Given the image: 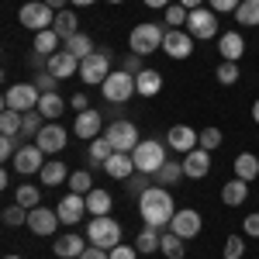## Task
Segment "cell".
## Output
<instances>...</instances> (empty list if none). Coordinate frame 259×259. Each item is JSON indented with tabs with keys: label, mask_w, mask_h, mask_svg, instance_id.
<instances>
[{
	"label": "cell",
	"mask_w": 259,
	"mask_h": 259,
	"mask_svg": "<svg viewBox=\"0 0 259 259\" xmlns=\"http://www.w3.org/2000/svg\"><path fill=\"white\" fill-rule=\"evenodd\" d=\"M139 214L142 221L149 225V228H169V221H173V214H177V207H173V197L162 190V187H149L145 194L139 197Z\"/></svg>",
	"instance_id": "cell-1"
},
{
	"label": "cell",
	"mask_w": 259,
	"mask_h": 259,
	"mask_svg": "<svg viewBox=\"0 0 259 259\" xmlns=\"http://www.w3.org/2000/svg\"><path fill=\"white\" fill-rule=\"evenodd\" d=\"M18 21H21V28H28V31H49L52 24H56V11L45 4V0H31V4H21V11H18Z\"/></svg>",
	"instance_id": "cell-2"
},
{
	"label": "cell",
	"mask_w": 259,
	"mask_h": 259,
	"mask_svg": "<svg viewBox=\"0 0 259 259\" xmlns=\"http://www.w3.org/2000/svg\"><path fill=\"white\" fill-rule=\"evenodd\" d=\"M132 159H135V169L139 173H159V166L166 162V145L159 139H142L135 145V152H132Z\"/></svg>",
	"instance_id": "cell-3"
},
{
	"label": "cell",
	"mask_w": 259,
	"mask_h": 259,
	"mask_svg": "<svg viewBox=\"0 0 259 259\" xmlns=\"http://www.w3.org/2000/svg\"><path fill=\"white\" fill-rule=\"evenodd\" d=\"M87 242L90 245H100V249H114V245H121V225L114 218H107V214H100V218H90V225H87Z\"/></svg>",
	"instance_id": "cell-4"
},
{
	"label": "cell",
	"mask_w": 259,
	"mask_h": 259,
	"mask_svg": "<svg viewBox=\"0 0 259 259\" xmlns=\"http://www.w3.org/2000/svg\"><path fill=\"white\" fill-rule=\"evenodd\" d=\"M162 38H166V31H162L159 24H152V21H142L132 28V35H128V45H132V52H139V56H149V52H159Z\"/></svg>",
	"instance_id": "cell-5"
},
{
	"label": "cell",
	"mask_w": 259,
	"mask_h": 259,
	"mask_svg": "<svg viewBox=\"0 0 259 259\" xmlns=\"http://www.w3.org/2000/svg\"><path fill=\"white\" fill-rule=\"evenodd\" d=\"M38 100H41V90L35 83H14L4 94V107H11L18 114H28V111H38Z\"/></svg>",
	"instance_id": "cell-6"
},
{
	"label": "cell",
	"mask_w": 259,
	"mask_h": 259,
	"mask_svg": "<svg viewBox=\"0 0 259 259\" xmlns=\"http://www.w3.org/2000/svg\"><path fill=\"white\" fill-rule=\"evenodd\" d=\"M100 90H104V100H107V104H128L132 94H139V90H135V76L124 73V69L111 73L107 80L100 83Z\"/></svg>",
	"instance_id": "cell-7"
},
{
	"label": "cell",
	"mask_w": 259,
	"mask_h": 259,
	"mask_svg": "<svg viewBox=\"0 0 259 259\" xmlns=\"http://www.w3.org/2000/svg\"><path fill=\"white\" fill-rule=\"evenodd\" d=\"M104 139L114 145V152H135V145H139V128H135V121H111V128H107V135Z\"/></svg>",
	"instance_id": "cell-8"
},
{
	"label": "cell",
	"mask_w": 259,
	"mask_h": 259,
	"mask_svg": "<svg viewBox=\"0 0 259 259\" xmlns=\"http://www.w3.org/2000/svg\"><path fill=\"white\" fill-rule=\"evenodd\" d=\"M107 76H111V52L107 49H100V52H94V56H87L80 62V80L83 83H104Z\"/></svg>",
	"instance_id": "cell-9"
},
{
	"label": "cell",
	"mask_w": 259,
	"mask_h": 259,
	"mask_svg": "<svg viewBox=\"0 0 259 259\" xmlns=\"http://www.w3.org/2000/svg\"><path fill=\"white\" fill-rule=\"evenodd\" d=\"M66 139H69V132L62 128L59 121H45V128L35 135V145H38L45 156H52V152H62L66 149Z\"/></svg>",
	"instance_id": "cell-10"
},
{
	"label": "cell",
	"mask_w": 259,
	"mask_h": 259,
	"mask_svg": "<svg viewBox=\"0 0 259 259\" xmlns=\"http://www.w3.org/2000/svg\"><path fill=\"white\" fill-rule=\"evenodd\" d=\"M187 31H190L194 38H214V31H218V18H214V11H211V7H197V11H190V18H187Z\"/></svg>",
	"instance_id": "cell-11"
},
{
	"label": "cell",
	"mask_w": 259,
	"mask_h": 259,
	"mask_svg": "<svg viewBox=\"0 0 259 259\" xmlns=\"http://www.w3.org/2000/svg\"><path fill=\"white\" fill-rule=\"evenodd\" d=\"M162 52H166L169 59H190V52H194V35H190V31H180V28H169L166 38H162Z\"/></svg>",
	"instance_id": "cell-12"
},
{
	"label": "cell",
	"mask_w": 259,
	"mask_h": 259,
	"mask_svg": "<svg viewBox=\"0 0 259 259\" xmlns=\"http://www.w3.org/2000/svg\"><path fill=\"white\" fill-rule=\"evenodd\" d=\"M166 145L187 156V152H194V149L200 145V132H194L190 124H173V128L166 132Z\"/></svg>",
	"instance_id": "cell-13"
},
{
	"label": "cell",
	"mask_w": 259,
	"mask_h": 259,
	"mask_svg": "<svg viewBox=\"0 0 259 259\" xmlns=\"http://www.w3.org/2000/svg\"><path fill=\"white\" fill-rule=\"evenodd\" d=\"M59 211H49V207H31L28 211V228L35 232V235H56V228H59Z\"/></svg>",
	"instance_id": "cell-14"
},
{
	"label": "cell",
	"mask_w": 259,
	"mask_h": 259,
	"mask_svg": "<svg viewBox=\"0 0 259 259\" xmlns=\"http://www.w3.org/2000/svg\"><path fill=\"white\" fill-rule=\"evenodd\" d=\"M45 152H41L38 145H21L18 156H14V169H18L21 177H31V173H41V166H45V159H41Z\"/></svg>",
	"instance_id": "cell-15"
},
{
	"label": "cell",
	"mask_w": 259,
	"mask_h": 259,
	"mask_svg": "<svg viewBox=\"0 0 259 259\" xmlns=\"http://www.w3.org/2000/svg\"><path fill=\"white\" fill-rule=\"evenodd\" d=\"M56 211H59V221H62V225H76L83 214H90V211H87V197H83V194H66V197L59 200V207H56Z\"/></svg>",
	"instance_id": "cell-16"
},
{
	"label": "cell",
	"mask_w": 259,
	"mask_h": 259,
	"mask_svg": "<svg viewBox=\"0 0 259 259\" xmlns=\"http://www.w3.org/2000/svg\"><path fill=\"white\" fill-rule=\"evenodd\" d=\"M169 232H177L180 239H194V235L200 232V214L194 211V207L177 211V214H173V221H169Z\"/></svg>",
	"instance_id": "cell-17"
},
{
	"label": "cell",
	"mask_w": 259,
	"mask_h": 259,
	"mask_svg": "<svg viewBox=\"0 0 259 259\" xmlns=\"http://www.w3.org/2000/svg\"><path fill=\"white\" fill-rule=\"evenodd\" d=\"M100 128H104V118H100V111H94V107L80 111V114H76V124H73L76 139H87V142H94V139H97V132H100Z\"/></svg>",
	"instance_id": "cell-18"
},
{
	"label": "cell",
	"mask_w": 259,
	"mask_h": 259,
	"mask_svg": "<svg viewBox=\"0 0 259 259\" xmlns=\"http://www.w3.org/2000/svg\"><path fill=\"white\" fill-rule=\"evenodd\" d=\"M49 73H52L56 80L76 76V73H80V59H76V56H69L66 49H59L56 56H49Z\"/></svg>",
	"instance_id": "cell-19"
},
{
	"label": "cell",
	"mask_w": 259,
	"mask_h": 259,
	"mask_svg": "<svg viewBox=\"0 0 259 259\" xmlns=\"http://www.w3.org/2000/svg\"><path fill=\"white\" fill-rule=\"evenodd\" d=\"M207 173H211V152H204V149H194V152H187V159H183V177L204 180Z\"/></svg>",
	"instance_id": "cell-20"
},
{
	"label": "cell",
	"mask_w": 259,
	"mask_h": 259,
	"mask_svg": "<svg viewBox=\"0 0 259 259\" xmlns=\"http://www.w3.org/2000/svg\"><path fill=\"white\" fill-rule=\"evenodd\" d=\"M52 252L59 259H80L87 252V242L76 235V232H69V235H59V239L52 242Z\"/></svg>",
	"instance_id": "cell-21"
},
{
	"label": "cell",
	"mask_w": 259,
	"mask_h": 259,
	"mask_svg": "<svg viewBox=\"0 0 259 259\" xmlns=\"http://www.w3.org/2000/svg\"><path fill=\"white\" fill-rule=\"evenodd\" d=\"M218 52H221L225 62H239L245 56V38H242L239 31H225L218 38Z\"/></svg>",
	"instance_id": "cell-22"
},
{
	"label": "cell",
	"mask_w": 259,
	"mask_h": 259,
	"mask_svg": "<svg viewBox=\"0 0 259 259\" xmlns=\"http://www.w3.org/2000/svg\"><path fill=\"white\" fill-rule=\"evenodd\" d=\"M104 173L111 180H128L135 173V159H132V152H114L111 159L104 162Z\"/></svg>",
	"instance_id": "cell-23"
},
{
	"label": "cell",
	"mask_w": 259,
	"mask_h": 259,
	"mask_svg": "<svg viewBox=\"0 0 259 259\" xmlns=\"http://www.w3.org/2000/svg\"><path fill=\"white\" fill-rule=\"evenodd\" d=\"M135 90H139V97H156L162 90V73L159 69H142L135 76Z\"/></svg>",
	"instance_id": "cell-24"
},
{
	"label": "cell",
	"mask_w": 259,
	"mask_h": 259,
	"mask_svg": "<svg viewBox=\"0 0 259 259\" xmlns=\"http://www.w3.org/2000/svg\"><path fill=\"white\" fill-rule=\"evenodd\" d=\"M245 197H249V183H245V180H228V183H225V187H221V200H225V204H228V207H242V204H245Z\"/></svg>",
	"instance_id": "cell-25"
},
{
	"label": "cell",
	"mask_w": 259,
	"mask_h": 259,
	"mask_svg": "<svg viewBox=\"0 0 259 259\" xmlns=\"http://www.w3.org/2000/svg\"><path fill=\"white\" fill-rule=\"evenodd\" d=\"M62 49H66L69 56H76L80 62L87 59V56H94V52H97V49H94V38H90V35H83V31H76L73 38H66V41H62Z\"/></svg>",
	"instance_id": "cell-26"
},
{
	"label": "cell",
	"mask_w": 259,
	"mask_h": 259,
	"mask_svg": "<svg viewBox=\"0 0 259 259\" xmlns=\"http://www.w3.org/2000/svg\"><path fill=\"white\" fill-rule=\"evenodd\" d=\"M232 166H235V177L245 180V183H252V180L259 177V159L252 156V152H239Z\"/></svg>",
	"instance_id": "cell-27"
},
{
	"label": "cell",
	"mask_w": 259,
	"mask_h": 259,
	"mask_svg": "<svg viewBox=\"0 0 259 259\" xmlns=\"http://www.w3.org/2000/svg\"><path fill=\"white\" fill-rule=\"evenodd\" d=\"M41 183H45V187H59V183H66V180H69V173H66V162L62 159H49L45 162V166H41Z\"/></svg>",
	"instance_id": "cell-28"
},
{
	"label": "cell",
	"mask_w": 259,
	"mask_h": 259,
	"mask_svg": "<svg viewBox=\"0 0 259 259\" xmlns=\"http://www.w3.org/2000/svg\"><path fill=\"white\" fill-rule=\"evenodd\" d=\"M111 204H114V200H111V194H107V190H100V187H94V190L87 194V211H90L94 218L107 214V211H111Z\"/></svg>",
	"instance_id": "cell-29"
},
{
	"label": "cell",
	"mask_w": 259,
	"mask_h": 259,
	"mask_svg": "<svg viewBox=\"0 0 259 259\" xmlns=\"http://www.w3.org/2000/svg\"><path fill=\"white\" fill-rule=\"evenodd\" d=\"M38 111H41V118H45V121H59V114L66 111V100H62L59 94H41Z\"/></svg>",
	"instance_id": "cell-30"
},
{
	"label": "cell",
	"mask_w": 259,
	"mask_h": 259,
	"mask_svg": "<svg viewBox=\"0 0 259 259\" xmlns=\"http://www.w3.org/2000/svg\"><path fill=\"white\" fill-rule=\"evenodd\" d=\"M156 177V187H173L180 177H183V162H177V159H166L159 166V173H152Z\"/></svg>",
	"instance_id": "cell-31"
},
{
	"label": "cell",
	"mask_w": 259,
	"mask_h": 259,
	"mask_svg": "<svg viewBox=\"0 0 259 259\" xmlns=\"http://www.w3.org/2000/svg\"><path fill=\"white\" fill-rule=\"evenodd\" d=\"M52 31H56L62 41L73 38V35H76V14H73L69 7H66V11H59V14H56V24H52Z\"/></svg>",
	"instance_id": "cell-32"
},
{
	"label": "cell",
	"mask_w": 259,
	"mask_h": 259,
	"mask_svg": "<svg viewBox=\"0 0 259 259\" xmlns=\"http://www.w3.org/2000/svg\"><path fill=\"white\" fill-rule=\"evenodd\" d=\"M59 45H62V38L52 31V28L35 35V52H38V56H56V52H59Z\"/></svg>",
	"instance_id": "cell-33"
},
{
	"label": "cell",
	"mask_w": 259,
	"mask_h": 259,
	"mask_svg": "<svg viewBox=\"0 0 259 259\" xmlns=\"http://www.w3.org/2000/svg\"><path fill=\"white\" fill-rule=\"evenodd\" d=\"M111 156H114V145H111L107 139H94L90 142V166H94V169H100Z\"/></svg>",
	"instance_id": "cell-34"
},
{
	"label": "cell",
	"mask_w": 259,
	"mask_h": 259,
	"mask_svg": "<svg viewBox=\"0 0 259 259\" xmlns=\"http://www.w3.org/2000/svg\"><path fill=\"white\" fill-rule=\"evenodd\" d=\"M159 242H162V232L145 225V228L139 232V239H135V249H139V252H156V249H159Z\"/></svg>",
	"instance_id": "cell-35"
},
{
	"label": "cell",
	"mask_w": 259,
	"mask_h": 259,
	"mask_svg": "<svg viewBox=\"0 0 259 259\" xmlns=\"http://www.w3.org/2000/svg\"><path fill=\"white\" fill-rule=\"evenodd\" d=\"M235 21H242L245 28H259V0H242L235 11Z\"/></svg>",
	"instance_id": "cell-36"
},
{
	"label": "cell",
	"mask_w": 259,
	"mask_h": 259,
	"mask_svg": "<svg viewBox=\"0 0 259 259\" xmlns=\"http://www.w3.org/2000/svg\"><path fill=\"white\" fill-rule=\"evenodd\" d=\"M183 242H187V239H180L177 232H162V242H159L162 256H169V259H183Z\"/></svg>",
	"instance_id": "cell-37"
},
{
	"label": "cell",
	"mask_w": 259,
	"mask_h": 259,
	"mask_svg": "<svg viewBox=\"0 0 259 259\" xmlns=\"http://www.w3.org/2000/svg\"><path fill=\"white\" fill-rule=\"evenodd\" d=\"M41 128H45V118H41V111H28V114H21V139H28V135H38Z\"/></svg>",
	"instance_id": "cell-38"
},
{
	"label": "cell",
	"mask_w": 259,
	"mask_h": 259,
	"mask_svg": "<svg viewBox=\"0 0 259 259\" xmlns=\"http://www.w3.org/2000/svg\"><path fill=\"white\" fill-rule=\"evenodd\" d=\"M69 190H73V194H83V197H87V194L94 190V177H90L87 169H76V173H69Z\"/></svg>",
	"instance_id": "cell-39"
},
{
	"label": "cell",
	"mask_w": 259,
	"mask_h": 259,
	"mask_svg": "<svg viewBox=\"0 0 259 259\" xmlns=\"http://www.w3.org/2000/svg\"><path fill=\"white\" fill-rule=\"evenodd\" d=\"M18 204H21V207H28V211L38 207V204H41V190H38V187H31V183H21V187H18Z\"/></svg>",
	"instance_id": "cell-40"
},
{
	"label": "cell",
	"mask_w": 259,
	"mask_h": 259,
	"mask_svg": "<svg viewBox=\"0 0 259 259\" xmlns=\"http://www.w3.org/2000/svg\"><path fill=\"white\" fill-rule=\"evenodd\" d=\"M0 132H4V135H21V114L18 111L4 107V114H0Z\"/></svg>",
	"instance_id": "cell-41"
},
{
	"label": "cell",
	"mask_w": 259,
	"mask_h": 259,
	"mask_svg": "<svg viewBox=\"0 0 259 259\" xmlns=\"http://www.w3.org/2000/svg\"><path fill=\"white\" fill-rule=\"evenodd\" d=\"M187 18H190V11H187L183 4H169V7H166V24H169V28H183Z\"/></svg>",
	"instance_id": "cell-42"
},
{
	"label": "cell",
	"mask_w": 259,
	"mask_h": 259,
	"mask_svg": "<svg viewBox=\"0 0 259 259\" xmlns=\"http://www.w3.org/2000/svg\"><path fill=\"white\" fill-rule=\"evenodd\" d=\"M214 76H218L221 87H232V83L239 80V62H221L218 69H214Z\"/></svg>",
	"instance_id": "cell-43"
},
{
	"label": "cell",
	"mask_w": 259,
	"mask_h": 259,
	"mask_svg": "<svg viewBox=\"0 0 259 259\" xmlns=\"http://www.w3.org/2000/svg\"><path fill=\"white\" fill-rule=\"evenodd\" d=\"M149 187H152V180H149V173H139V169H135V173L128 177V194H135V197H142V194H145Z\"/></svg>",
	"instance_id": "cell-44"
},
{
	"label": "cell",
	"mask_w": 259,
	"mask_h": 259,
	"mask_svg": "<svg viewBox=\"0 0 259 259\" xmlns=\"http://www.w3.org/2000/svg\"><path fill=\"white\" fill-rule=\"evenodd\" d=\"M218 145H221V132H218V128H214V124L200 132V145H197V149H204V152H214Z\"/></svg>",
	"instance_id": "cell-45"
},
{
	"label": "cell",
	"mask_w": 259,
	"mask_h": 259,
	"mask_svg": "<svg viewBox=\"0 0 259 259\" xmlns=\"http://www.w3.org/2000/svg\"><path fill=\"white\" fill-rule=\"evenodd\" d=\"M121 69H124V73H132V76H139L142 69H149V66H145V56H139V52H128V56L121 59Z\"/></svg>",
	"instance_id": "cell-46"
},
{
	"label": "cell",
	"mask_w": 259,
	"mask_h": 259,
	"mask_svg": "<svg viewBox=\"0 0 259 259\" xmlns=\"http://www.w3.org/2000/svg\"><path fill=\"white\" fill-rule=\"evenodd\" d=\"M4 225H28V207H21V204L4 207Z\"/></svg>",
	"instance_id": "cell-47"
},
{
	"label": "cell",
	"mask_w": 259,
	"mask_h": 259,
	"mask_svg": "<svg viewBox=\"0 0 259 259\" xmlns=\"http://www.w3.org/2000/svg\"><path fill=\"white\" fill-rule=\"evenodd\" d=\"M242 256H245L242 235H228V239H225V259H242Z\"/></svg>",
	"instance_id": "cell-48"
},
{
	"label": "cell",
	"mask_w": 259,
	"mask_h": 259,
	"mask_svg": "<svg viewBox=\"0 0 259 259\" xmlns=\"http://www.w3.org/2000/svg\"><path fill=\"white\" fill-rule=\"evenodd\" d=\"M35 87H38L41 94H56V87H59V80L49 73V69H41L38 76H35Z\"/></svg>",
	"instance_id": "cell-49"
},
{
	"label": "cell",
	"mask_w": 259,
	"mask_h": 259,
	"mask_svg": "<svg viewBox=\"0 0 259 259\" xmlns=\"http://www.w3.org/2000/svg\"><path fill=\"white\" fill-rule=\"evenodd\" d=\"M18 135H4V139H0V156H4V159H14V156H18Z\"/></svg>",
	"instance_id": "cell-50"
},
{
	"label": "cell",
	"mask_w": 259,
	"mask_h": 259,
	"mask_svg": "<svg viewBox=\"0 0 259 259\" xmlns=\"http://www.w3.org/2000/svg\"><path fill=\"white\" fill-rule=\"evenodd\" d=\"M207 4H211V11H214V14H228V11H239L242 0H207Z\"/></svg>",
	"instance_id": "cell-51"
},
{
	"label": "cell",
	"mask_w": 259,
	"mask_h": 259,
	"mask_svg": "<svg viewBox=\"0 0 259 259\" xmlns=\"http://www.w3.org/2000/svg\"><path fill=\"white\" fill-rule=\"evenodd\" d=\"M135 256H139V249L135 245H124V242L111 249V259H135Z\"/></svg>",
	"instance_id": "cell-52"
},
{
	"label": "cell",
	"mask_w": 259,
	"mask_h": 259,
	"mask_svg": "<svg viewBox=\"0 0 259 259\" xmlns=\"http://www.w3.org/2000/svg\"><path fill=\"white\" fill-rule=\"evenodd\" d=\"M80 259H111V252H107V249H100V245H87V252H83Z\"/></svg>",
	"instance_id": "cell-53"
},
{
	"label": "cell",
	"mask_w": 259,
	"mask_h": 259,
	"mask_svg": "<svg viewBox=\"0 0 259 259\" xmlns=\"http://www.w3.org/2000/svg\"><path fill=\"white\" fill-rule=\"evenodd\" d=\"M245 235L259 239V214H249V218H245Z\"/></svg>",
	"instance_id": "cell-54"
},
{
	"label": "cell",
	"mask_w": 259,
	"mask_h": 259,
	"mask_svg": "<svg viewBox=\"0 0 259 259\" xmlns=\"http://www.w3.org/2000/svg\"><path fill=\"white\" fill-rule=\"evenodd\" d=\"M69 104H73V111H76V114H80V111H87V107H90V100H87V94H76V97L69 100Z\"/></svg>",
	"instance_id": "cell-55"
},
{
	"label": "cell",
	"mask_w": 259,
	"mask_h": 259,
	"mask_svg": "<svg viewBox=\"0 0 259 259\" xmlns=\"http://www.w3.org/2000/svg\"><path fill=\"white\" fill-rule=\"evenodd\" d=\"M45 4H49V7H52V11H56V14H59V11H66V7H69V0H45Z\"/></svg>",
	"instance_id": "cell-56"
},
{
	"label": "cell",
	"mask_w": 259,
	"mask_h": 259,
	"mask_svg": "<svg viewBox=\"0 0 259 259\" xmlns=\"http://www.w3.org/2000/svg\"><path fill=\"white\" fill-rule=\"evenodd\" d=\"M142 4H145V7H156V11H166V7H169V0H142Z\"/></svg>",
	"instance_id": "cell-57"
},
{
	"label": "cell",
	"mask_w": 259,
	"mask_h": 259,
	"mask_svg": "<svg viewBox=\"0 0 259 259\" xmlns=\"http://www.w3.org/2000/svg\"><path fill=\"white\" fill-rule=\"evenodd\" d=\"M177 4H183L187 11H197V7H200V4H204V0H177Z\"/></svg>",
	"instance_id": "cell-58"
},
{
	"label": "cell",
	"mask_w": 259,
	"mask_h": 259,
	"mask_svg": "<svg viewBox=\"0 0 259 259\" xmlns=\"http://www.w3.org/2000/svg\"><path fill=\"white\" fill-rule=\"evenodd\" d=\"M73 7H90V4H97V0H69Z\"/></svg>",
	"instance_id": "cell-59"
},
{
	"label": "cell",
	"mask_w": 259,
	"mask_h": 259,
	"mask_svg": "<svg viewBox=\"0 0 259 259\" xmlns=\"http://www.w3.org/2000/svg\"><path fill=\"white\" fill-rule=\"evenodd\" d=\"M252 118H256V124H259V100L252 104Z\"/></svg>",
	"instance_id": "cell-60"
},
{
	"label": "cell",
	"mask_w": 259,
	"mask_h": 259,
	"mask_svg": "<svg viewBox=\"0 0 259 259\" xmlns=\"http://www.w3.org/2000/svg\"><path fill=\"white\" fill-rule=\"evenodd\" d=\"M107 4H124V0H107Z\"/></svg>",
	"instance_id": "cell-61"
},
{
	"label": "cell",
	"mask_w": 259,
	"mask_h": 259,
	"mask_svg": "<svg viewBox=\"0 0 259 259\" xmlns=\"http://www.w3.org/2000/svg\"><path fill=\"white\" fill-rule=\"evenodd\" d=\"M4 259H21V256H4Z\"/></svg>",
	"instance_id": "cell-62"
}]
</instances>
